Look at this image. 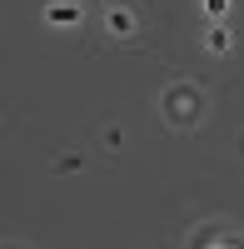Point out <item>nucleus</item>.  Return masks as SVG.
<instances>
[{
  "label": "nucleus",
  "mask_w": 244,
  "mask_h": 249,
  "mask_svg": "<svg viewBox=\"0 0 244 249\" xmlns=\"http://www.w3.org/2000/svg\"><path fill=\"white\" fill-rule=\"evenodd\" d=\"M159 115H165L174 130H190V124H199V115H205V90L190 85V80H174V85L159 95Z\"/></svg>",
  "instance_id": "nucleus-1"
},
{
  "label": "nucleus",
  "mask_w": 244,
  "mask_h": 249,
  "mask_svg": "<svg viewBox=\"0 0 244 249\" xmlns=\"http://www.w3.org/2000/svg\"><path fill=\"white\" fill-rule=\"evenodd\" d=\"M45 25H60V30L80 25V5H75V0H50V5H45Z\"/></svg>",
  "instance_id": "nucleus-3"
},
{
  "label": "nucleus",
  "mask_w": 244,
  "mask_h": 249,
  "mask_svg": "<svg viewBox=\"0 0 244 249\" xmlns=\"http://www.w3.org/2000/svg\"><path fill=\"white\" fill-rule=\"evenodd\" d=\"M190 244H239V249H244V234H239V230H225V224H219V230H214V224H205Z\"/></svg>",
  "instance_id": "nucleus-4"
},
{
  "label": "nucleus",
  "mask_w": 244,
  "mask_h": 249,
  "mask_svg": "<svg viewBox=\"0 0 244 249\" xmlns=\"http://www.w3.org/2000/svg\"><path fill=\"white\" fill-rule=\"evenodd\" d=\"M105 30H110L115 40H135V30H139V20H135V10H125V5H115V10L105 15Z\"/></svg>",
  "instance_id": "nucleus-2"
},
{
  "label": "nucleus",
  "mask_w": 244,
  "mask_h": 249,
  "mask_svg": "<svg viewBox=\"0 0 244 249\" xmlns=\"http://www.w3.org/2000/svg\"><path fill=\"white\" fill-rule=\"evenodd\" d=\"M229 45H234V35H229L225 25H209V30H205V50H209V55H229Z\"/></svg>",
  "instance_id": "nucleus-5"
},
{
  "label": "nucleus",
  "mask_w": 244,
  "mask_h": 249,
  "mask_svg": "<svg viewBox=\"0 0 244 249\" xmlns=\"http://www.w3.org/2000/svg\"><path fill=\"white\" fill-rule=\"evenodd\" d=\"M199 5H205V15H209V20H219V15L229 10V0H199Z\"/></svg>",
  "instance_id": "nucleus-6"
}]
</instances>
